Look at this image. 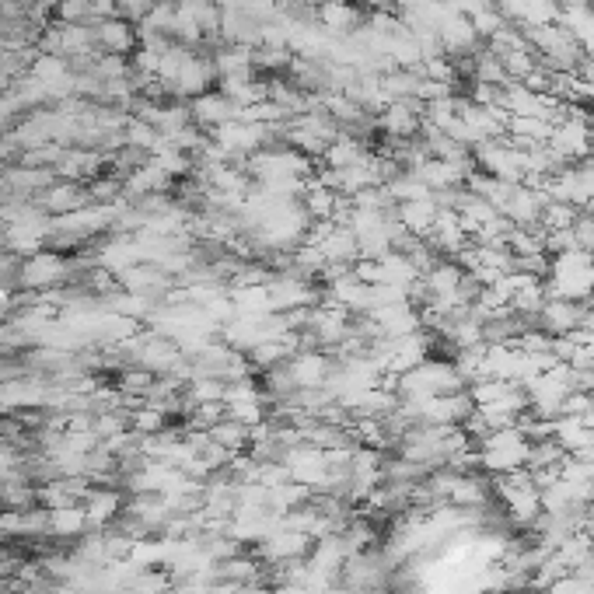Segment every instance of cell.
Returning <instances> with one entry per match:
<instances>
[{"instance_id":"27","label":"cell","mask_w":594,"mask_h":594,"mask_svg":"<svg viewBox=\"0 0 594 594\" xmlns=\"http://www.w3.org/2000/svg\"><path fill=\"white\" fill-rule=\"evenodd\" d=\"M154 0H116V18L123 21H144L151 14Z\"/></svg>"},{"instance_id":"19","label":"cell","mask_w":594,"mask_h":594,"mask_svg":"<svg viewBox=\"0 0 594 594\" xmlns=\"http://www.w3.org/2000/svg\"><path fill=\"white\" fill-rule=\"evenodd\" d=\"M88 532V518H84V507H60V511H49V539L56 542H77Z\"/></svg>"},{"instance_id":"15","label":"cell","mask_w":594,"mask_h":594,"mask_svg":"<svg viewBox=\"0 0 594 594\" xmlns=\"http://www.w3.org/2000/svg\"><path fill=\"white\" fill-rule=\"evenodd\" d=\"M95 28V42L102 53H112V56H126L133 53V46H137V28H133V21H123V18H105L98 21Z\"/></svg>"},{"instance_id":"11","label":"cell","mask_w":594,"mask_h":594,"mask_svg":"<svg viewBox=\"0 0 594 594\" xmlns=\"http://www.w3.org/2000/svg\"><path fill=\"white\" fill-rule=\"evenodd\" d=\"M88 528H112L126 511V493L112 486H91L88 497L81 500Z\"/></svg>"},{"instance_id":"8","label":"cell","mask_w":594,"mask_h":594,"mask_svg":"<svg viewBox=\"0 0 594 594\" xmlns=\"http://www.w3.org/2000/svg\"><path fill=\"white\" fill-rule=\"evenodd\" d=\"M315 539L304 532H294V528H277L270 539H263L256 546V556L266 563V567H280V563H294V560H308Z\"/></svg>"},{"instance_id":"3","label":"cell","mask_w":594,"mask_h":594,"mask_svg":"<svg viewBox=\"0 0 594 594\" xmlns=\"http://www.w3.org/2000/svg\"><path fill=\"white\" fill-rule=\"evenodd\" d=\"M476 448H479V469L490 472V476H507V472H518L528 465L532 441H528L521 427H504L479 437Z\"/></svg>"},{"instance_id":"28","label":"cell","mask_w":594,"mask_h":594,"mask_svg":"<svg viewBox=\"0 0 594 594\" xmlns=\"http://www.w3.org/2000/svg\"><path fill=\"white\" fill-rule=\"evenodd\" d=\"M7 304V287H0V308Z\"/></svg>"},{"instance_id":"1","label":"cell","mask_w":594,"mask_h":594,"mask_svg":"<svg viewBox=\"0 0 594 594\" xmlns=\"http://www.w3.org/2000/svg\"><path fill=\"white\" fill-rule=\"evenodd\" d=\"M402 402L409 399H430V395H451V392H465V381L458 374L455 360H434L427 357L423 364H416L413 371L399 374V378H388Z\"/></svg>"},{"instance_id":"10","label":"cell","mask_w":594,"mask_h":594,"mask_svg":"<svg viewBox=\"0 0 594 594\" xmlns=\"http://www.w3.org/2000/svg\"><path fill=\"white\" fill-rule=\"evenodd\" d=\"M332 371H336V360L325 350H297L294 357L287 360V374H291L297 392H301V388H325Z\"/></svg>"},{"instance_id":"9","label":"cell","mask_w":594,"mask_h":594,"mask_svg":"<svg viewBox=\"0 0 594 594\" xmlns=\"http://www.w3.org/2000/svg\"><path fill=\"white\" fill-rule=\"evenodd\" d=\"M437 42H441L444 56H448L451 63H455V60H472V56L483 49V39H479L476 25H472L465 14H451V18L444 21L441 28H437Z\"/></svg>"},{"instance_id":"4","label":"cell","mask_w":594,"mask_h":594,"mask_svg":"<svg viewBox=\"0 0 594 594\" xmlns=\"http://www.w3.org/2000/svg\"><path fill=\"white\" fill-rule=\"evenodd\" d=\"M280 462L287 465L294 483L308 486L311 493H325L332 486V465L329 455L315 444H297V448H287Z\"/></svg>"},{"instance_id":"23","label":"cell","mask_w":594,"mask_h":594,"mask_svg":"<svg viewBox=\"0 0 594 594\" xmlns=\"http://www.w3.org/2000/svg\"><path fill=\"white\" fill-rule=\"evenodd\" d=\"M322 158H325V165H329V168H350V165H360V161H367L371 154L364 151V144H360L353 133L343 130L329 147H325Z\"/></svg>"},{"instance_id":"25","label":"cell","mask_w":594,"mask_h":594,"mask_svg":"<svg viewBox=\"0 0 594 594\" xmlns=\"http://www.w3.org/2000/svg\"><path fill=\"white\" fill-rule=\"evenodd\" d=\"M308 500H311L308 486H301V483H294V479H287L284 486H273L270 500H266V507H270V511H277L280 518H284L287 511H294V507L308 504Z\"/></svg>"},{"instance_id":"6","label":"cell","mask_w":594,"mask_h":594,"mask_svg":"<svg viewBox=\"0 0 594 594\" xmlns=\"http://www.w3.org/2000/svg\"><path fill=\"white\" fill-rule=\"evenodd\" d=\"M266 294H270V311H277V315H291V311L315 308L318 304L315 284L308 277H297L291 270L273 273V280L266 284Z\"/></svg>"},{"instance_id":"18","label":"cell","mask_w":594,"mask_h":594,"mask_svg":"<svg viewBox=\"0 0 594 594\" xmlns=\"http://www.w3.org/2000/svg\"><path fill=\"white\" fill-rule=\"evenodd\" d=\"M315 14H318V25H322L329 35H353L357 32L360 11L350 4V0H325V4L315 7Z\"/></svg>"},{"instance_id":"7","label":"cell","mask_w":594,"mask_h":594,"mask_svg":"<svg viewBox=\"0 0 594 594\" xmlns=\"http://www.w3.org/2000/svg\"><path fill=\"white\" fill-rule=\"evenodd\" d=\"M584 315H588V301H574V297H556L549 294L542 311L535 315V325H539L546 336L563 339V336H574L581 332Z\"/></svg>"},{"instance_id":"2","label":"cell","mask_w":594,"mask_h":594,"mask_svg":"<svg viewBox=\"0 0 594 594\" xmlns=\"http://www.w3.org/2000/svg\"><path fill=\"white\" fill-rule=\"evenodd\" d=\"M493 490H497L500 507H504V518L521 532H532V525L542 518V497L532 472L518 469L507 472V476H493Z\"/></svg>"},{"instance_id":"13","label":"cell","mask_w":594,"mask_h":594,"mask_svg":"<svg viewBox=\"0 0 594 594\" xmlns=\"http://www.w3.org/2000/svg\"><path fill=\"white\" fill-rule=\"evenodd\" d=\"M189 116H193L196 126L217 130V126H224V123H231V119L242 116V109H238L228 95H221V91H214V95L203 91V95H196V102L189 105Z\"/></svg>"},{"instance_id":"17","label":"cell","mask_w":594,"mask_h":594,"mask_svg":"<svg viewBox=\"0 0 594 594\" xmlns=\"http://www.w3.org/2000/svg\"><path fill=\"white\" fill-rule=\"evenodd\" d=\"M553 441L560 444L567 455H584V451L594 448V430L581 420V416H556Z\"/></svg>"},{"instance_id":"22","label":"cell","mask_w":594,"mask_h":594,"mask_svg":"<svg viewBox=\"0 0 594 594\" xmlns=\"http://www.w3.org/2000/svg\"><path fill=\"white\" fill-rule=\"evenodd\" d=\"M126 416H130V430L140 437H158L168 430V413L161 409V402H140L126 409Z\"/></svg>"},{"instance_id":"21","label":"cell","mask_w":594,"mask_h":594,"mask_svg":"<svg viewBox=\"0 0 594 594\" xmlns=\"http://www.w3.org/2000/svg\"><path fill=\"white\" fill-rule=\"evenodd\" d=\"M207 434H210V441H217L224 451H231V455H245L252 444V427H245V423L235 420V416H224V420L214 423Z\"/></svg>"},{"instance_id":"24","label":"cell","mask_w":594,"mask_h":594,"mask_svg":"<svg viewBox=\"0 0 594 594\" xmlns=\"http://www.w3.org/2000/svg\"><path fill=\"white\" fill-rule=\"evenodd\" d=\"M385 186H388V193H392L395 203H409V200H423V196H434L427 182H423L416 172H406V168H399Z\"/></svg>"},{"instance_id":"16","label":"cell","mask_w":594,"mask_h":594,"mask_svg":"<svg viewBox=\"0 0 594 594\" xmlns=\"http://www.w3.org/2000/svg\"><path fill=\"white\" fill-rule=\"evenodd\" d=\"M437 214H441V207H437L434 196H423V200H409V203H399V207H395V217L402 221V228L416 238H427L430 231H434Z\"/></svg>"},{"instance_id":"14","label":"cell","mask_w":594,"mask_h":594,"mask_svg":"<svg viewBox=\"0 0 594 594\" xmlns=\"http://www.w3.org/2000/svg\"><path fill=\"white\" fill-rule=\"evenodd\" d=\"M88 203H91L88 189H81L77 182H67V179L53 182L46 193H39V210L53 217H67V214H74V210L88 207Z\"/></svg>"},{"instance_id":"12","label":"cell","mask_w":594,"mask_h":594,"mask_svg":"<svg viewBox=\"0 0 594 594\" xmlns=\"http://www.w3.org/2000/svg\"><path fill=\"white\" fill-rule=\"evenodd\" d=\"M423 109L427 102L420 98H406V102H392L385 112L378 116V126L388 133L392 140H413L423 130Z\"/></svg>"},{"instance_id":"20","label":"cell","mask_w":594,"mask_h":594,"mask_svg":"<svg viewBox=\"0 0 594 594\" xmlns=\"http://www.w3.org/2000/svg\"><path fill=\"white\" fill-rule=\"evenodd\" d=\"M168 186H172V179H168L154 161H147V165L130 172V179H126V196L140 200V196H151V193H168Z\"/></svg>"},{"instance_id":"26","label":"cell","mask_w":594,"mask_h":594,"mask_svg":"<svg viewBox=\"0 0 594 594\" xmlns=\"http://www.w3.org/2000/svg\"><path fill=\"white\" fill-rule=\"evenodd\" d=\"M238 315H270V294L266 287H231Z\"/></svg>"},{"instance_id":"5","label":"cell","mask_w":594,"mask_h":594,"mask_svg":"<svg viewBox=\"0 0 594 594\" xmlns=\"http://www.w3.org/2000/svg\"><path fill=\"white\" fill-rule=\"evenodd\" d=\"M70 270H74V266H70L60 252L42 249V252H35V256L21 259L18 287L28 294H46V291H53L56 284H63V280L70 277Z\"/></svg>"}]
</instances>
